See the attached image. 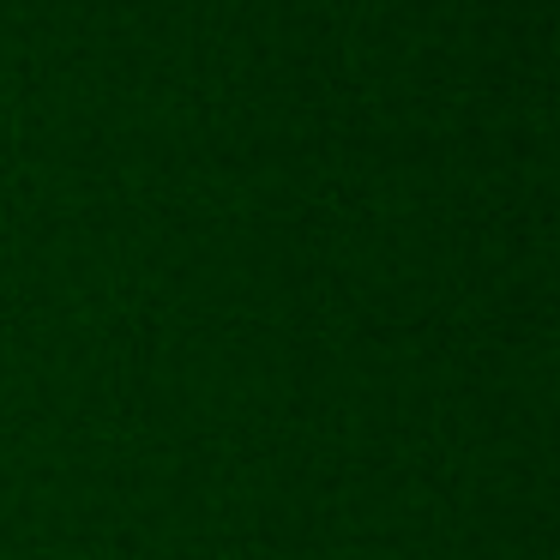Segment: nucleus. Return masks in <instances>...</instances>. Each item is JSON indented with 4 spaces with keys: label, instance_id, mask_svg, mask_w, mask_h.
Here are the masks:
<instances>
[]
</instances>
